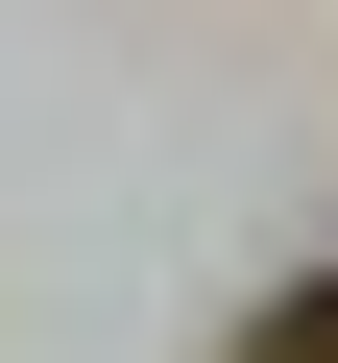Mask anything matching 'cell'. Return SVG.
<instances>
[{
	"instance_id": "6da1fadb",
	"label": "cell",
	"mask_w": 338,
	"mask_h": 363,
	"mask_svg": "<svg viewBox=\"0 0 338 363\" xmlns=\"http://www.w3.org/2000/svg\"><path fill=\"white\" fill-rule=\"evenodd\" d=\"M242 363H338V267H314V291H266V315H242Z\"/></svg>"
}]
</instances>
